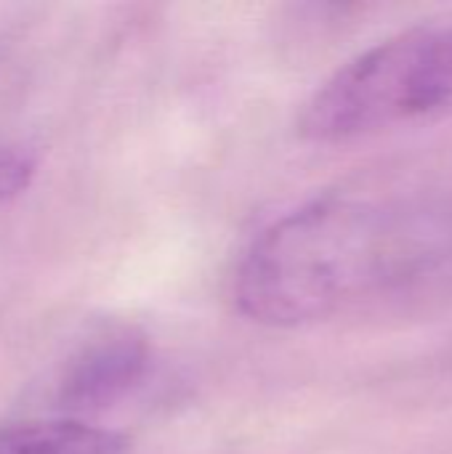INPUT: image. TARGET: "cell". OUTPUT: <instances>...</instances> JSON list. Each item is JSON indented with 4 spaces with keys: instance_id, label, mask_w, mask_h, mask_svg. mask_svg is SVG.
Wrapping results in <instances>:
<instances>
[{
    "instance_id": "obj_1",
    "label": "cell",
    "mask_w": 452,
    "mask_h": 454,
    "mask_svg": "<svg viewBox=\"0 0 452 454\" xmlns=\"http://www.w3.org/2000/svg\"><path fill=\"white\" fill-rule=\"evenodd\" d=\"M452 287V202L426 194L333 192L277 218L237 274L240 311L304 327Z\"/></svg>"
},
{
    "instance_id": "obj_2",
    "label": "cell",
    "mask_w": 452,
    "mask_h": 454,
    "mask_svg": "<svg viewBox=\"0 0 452 454\" xmlns=\"http://www.w3.org/2000/svg\"><path fill=\"white\" fill-rule=\"evenodd\" d=\"M452 106V19L402 29L338 67L304 104L298 130L341 144Z\"/></svg>"
},
{
    "instance_id": "obj_3",
    "label": "cell",
    "mask_w": 452,
    "mask_h": 454,
    "mask_svg": "<svg viewBox=\"0 0 452 454\" xmlns=\"http://www.w3.org/2000/svg\"><path fill=\"white\" fill-rule=\"evenodd\" d=\"M147 335L123 319H101L85 327L59 359L48 399L59 418L83 420L123 402L147 375Z\"/></svg>"
},
{
    "instance_id": "obj_4",
    "label": "cell",
    "mask_w": 452,
    "mask_h": 454,
    "mask_svg": "<svg viewBox=\"0 0 452 454\" xmlns=\"http://www.w3.org/2000/svg\"><path fill=\"white\" fill-rule=\"evenodd\" d=\"M0 454H128V442L85 420H29L0 426Z\"/></svg>"
},
{
    "instance_id": "obj_5",
    "label": "cell",
    "mask_w": 452,
    "mask_h": 454,
    "mask_svg": "<svg viewBox=\"0 0 452 454\" xmlns=\"http://www.w3.org/2000/svg\"><path fill=\"white\" fill-rule=\"evenodd\" d=\"M37 170V154L19 138L0 136V202L21 194Z\"/></svg>"
}]
</instances>
